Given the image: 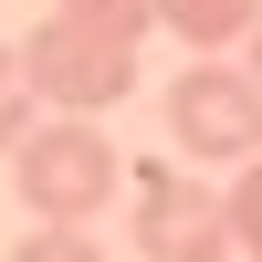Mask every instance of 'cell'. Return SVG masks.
Returning <instances> with one entry per match:
<instances>
[{"label": "cell", "instance_id": "1", "mask_svg": "<svg viewBox=\"0 0 262 262\" xmlns=\"http://www.w3.org/2000/svg\"><path fill=\"white\" fill-rule=\"evenodd\" d=\"M11 158H21V200H32V221H95V210L126 189V158H116V137H105V126H84V116H53V126H32Z\"/></svg>", "mask_w": 262, "mask_h": 262}, {"label": "cell", "instance_id": "2", "mask_svg": "<svg viewBox=\"0 0 262 262\" xmlns=\"http://www.w3.org/2000/svg\"><path fill=\"white\" fill-rule=\"evenodd\" d=\"M21 74H32V95L53 105V116H105V105L137 84V42H105V32H84V21L53 11L21 42Z\"/></svg>", "mask_w": 262, "mask_h": 262}, {"label": "cell", "instance_id": "3", "mask_svg": "<svg viewBox=\"0 0 262 262\" xmlns=\"http://www.w3.org/2000/svg\"><path fill=\"white\" fill-rule=\"evenodd\" d=\"M168 137H179V158H252L262 147V84L242 63H189L168 84Z\"/></svg>", "mask_w": 262, "mask_h": 262}, {"label": "cell", "instance_id": "4", "mask_svg": "<svg viewBox=\"0 0 262 262\" xmlns=\"http://www.w3.org/2000/svg\"><path fill=\"white\" fill-rule=\"evenodd\" d=\"M137 252H147V262H221V252H231L221 189L179 179V168H147V179H137Z\"/></svg>", "mask_w": 262, "mask_h": 262}, {"label": "cell", "instance_id": "5", "mask_svg": "<svg viewBox=\"0 0 262 262\" xmlns=\"http://www.w3.org/2000/svg\"><path fill=\"white\" fill-rule=\"evenodd\" d=\"M158 21L189 42V53H221V42H242L262 21V0H158Z\"/></svg>", "mask_w": 262, "mask_h": 262}, {"label": "cell", "instance_id": "6", "mask_svg": "<svg viewBox=\"0 0 262 262\" xmlns=\"http://www.w3.org/2000/svg\"><path fill=\"white\" fill-rule=\"evenodd\" d=\"M63 21H84L105 42H147L158 32V0H63Z\"/></svg>", "mask_w": 262, "mask_h": 262}, {"label": "cell", "instance_id": "7", "mask_svg": "<svg viewBox=\"0 0 262 262\" xmlns=\"http://www.w3.org/2000/svg\"><path fill=\"white\" fill-rule=\"evenodd\" d=\"M11 262H105V242H95V221H42V231H21Z\"/></svg>", "mask_w": 262, "mask_h": 262}, {"label": "cell", "instance_id": "8", "mask_svg": "<svg viewBox=\"0 0 262 262\" xmlns=\"http://www.w3.org/2000/svg\"><path fill=\"white\" fill-rule=\"evenodd\" d=\"M221 210H231V242H242V252L262 262V147H252V158H242V179L221 189Z\"/></svg>", "mask_w": 262, "mask_h": 262}, {"label": "cell", "instance_id": "9", "mask_svg": "<svg viewBox=\"0 0 262 262\" xmlns=\"http://www.w3.org/2000/svg\"><path fill=\"white\" fill-rule=\"evenodd\" d=\"M32 105H42V95H32V74H21V53L0 42V158L32 137Z\"/></svg>", "mask_w": 262, "mask_h": 262}, {"label": "cell", "instance_id": "10", "mask_svg": "<svg viewBox=\"0 0 262 262\" xmlns=\"http://www.w3.org/2000/svg\"><path fill=\"white\" fill-rule=\"evenodd\" d=\"M242 42H252V63H242V74H252V84H262V21H252V32H242Z\"/></svg>", "mask_w": 262, "mask_h": 262}]
</instances>
